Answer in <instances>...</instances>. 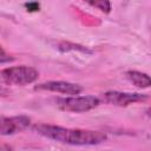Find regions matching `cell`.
Returning <instances> with one entry per match:
<instances>
[{
	"label": "cell",
	"instance_id": "cell-1",
	"mask_svg": "<svg viewBox=\"0 0 151 151\" xmlns=\"http://www.w3.org/2000/svg\"><path fill=\"white\" fill-rule=\"evenodd\" d=\"M33 130L48 139L76 146H87V145H98L107 139L106 133L94 130H84V129H68L58 125L51 124H35Z\"/></svg>",
	"mask_w": 151,
	"mask_h": 151
},
{
	"label": "cell",
	"instance_id": "cell-2",
	"mask_svg": "<svg viewBox=\"0 0 151 151\" xmlns=\"http://www.w3.org/2000/svg\"><path fill=\"white\" fill-rule=\"evenodd\" d=\"M55 104L63 111L80 113L93 110L100 104V100L94 96H70L57 98Z\"/></svg>",
	"mask_w": 151,
	"mask_h": 151
},
{
	"label": "cell",
	"instance_id": "cell-3",
	"mask_svg": "<svg viewBox=\"0 0 151 151\" xmlns=\"http://www.w3.org/2000/svg\"><path fill=\"white\" fill-rule=\"evenodd\" d=\"M1 77L6 84L25 86L34 83L39 77V72L34 67L21 65V66H13L2 70Z\"/></svg>",
	"mask_w": 151,
	"mask_h": 151
},
{
	"label": "cell",
	"instance_id": "cell-4",
	"mask_svg": "<svg viewBox=\"0 0 151 151\" xmlns=\"http://www.w3.org/2000/svg\"><path fill=\"white\" fill-rule=\"evenodd\" d=\"M103 98L106 103L116 106H127L134 103L145 101L149 97L142 93H130V92H119V91H107L103 94Z\"/></svg>",
	"mask_w": 151,
	"mask_h": 151
},
{
	"label": "cell",
	"instance_id": "cell-5",
	"mask_svg": "<svg viewBox=\"0 0 151 151\" xmlns=\"http://www.w3.org/2000/svg\"><path fill=\"white\" fill-rule=\"evenodd\" d=\"M31 124V119L26 116L0 117V136H11L26 130Z\"/></svg>",
	"mask_w": 151,
	"mask_h": 151
},
{
	"label": "cell",
	"instance_id": "cell-6",
	"mask_svg": "<svg viewBox=\"0 0 151 151\" xmlns=\"http://www.w3.org/2000/svg\"><path fill=\"white\" fill-rule=\"evenodd\" d=\"M34 90L37 91H50V92H58L63 94H70V96H77L83 91V87L78 84H73L70 81H63V80H51L46 83H41L34 86Z\"/></svg>",
	"mask_w": 151,
	"mask_h": 151
},
{
	"label": "cell",
	"instance_id": "cell-7",
	"mask_svg": "<svg viewBox=\"0 0 151 151\" xmlns=\"http://www.w3.org/2000/svg\"><path fill=\"white\" fill-rule=\"evenodd\" d=\"M125 74L127 77V79L133 85H136L137 87L147 88L151 85L150 77L146 73H143V72H139V71H127Z\"/></svg>",
	"mask_w": 151,
	"mask_h": 151
},
{
	"label": "cell",
	"instance_id": "cell-8",
	"mask_svg": "<svg viewBox=\"0 0 151 151\" xmlns=\"http://www.w3.org/2000/svg\"><path fill=\"white\" fill-rule=\"evenodd\" d=\"M90 6L98 8L99 11L104 12V13H109L111 11V2L106 1V0H100V1H88L87 2Z\"/></svg>",
	"mask_w": 151,
	"mask_h": 151
},
{
	"label": "cell",
	"instance_id": "cell-9",
	"mask_svg": "<svg viewBox=\"0 0 151 151\" xmlns=\"http://www.w3.org/2000/svg\"><path fill=\"white\" fill-rule=\"evenodd\" d=\"M13 60H14V58H13L9 53H7V52L0 46V64L11 63V61H13Z\"/></svg>",
	"mask_w": 151,
	"mask_h": 151
},
{
	"label": "cell",
	"instance_id": "cell-10",
	"mask_svg": "<svg viewBox=\"0 0 151 151\" xmlns=\"http://www.w3.org/2000/svg\"><path fill=\"white\" fill-rule=\"evenodd\" d=\"M25 7L27 8V11H39V4L38 2H28V4H25Z\"/></svg>",
	"mask_w": 151,
	"mask_h": 151
},
{
	"label": "cell",
	"instance_id": "cell-11",
	"mask_svg": "<svg viewBox=\"0 0 151 151\" xmlns=\"http://www.w3.org/2000/svg\"><path fill=\"white\" fill-rule=\"evenodd\" d=\"M0 151H13V149H12V146H9L8 144L0 143Z\"/></svg>",
	"mask_w": 151,
	"mask_h": 151
}]
</instances>
